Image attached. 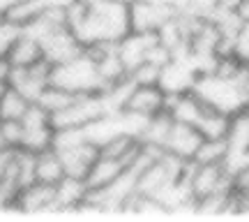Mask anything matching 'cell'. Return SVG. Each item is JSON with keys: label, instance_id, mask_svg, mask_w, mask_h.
Wrapping results in <instances>:
<instances>
[{"label": "cell", "instance_id": "obj_16", "mask_svg": "<svg viewBox=\"0 0 249 222\" xmlns=\"http://www.w3.org/2000/svg\"><path fill=\"white\" fill-rule=\"evenodd\" d=\"M9 58L14 62V67H30L37 61L44 58V46L35 35H30L26 30H21L18 37L14 40V44L9 46Z\"/></svg>", "mask_w": 249, "mask_h": 222}, {"label": "cell", "instance_id": "obj_17", "mask_svg": "<svg viewBox=\"0 0 249 222\" xmlns=\"http://www.w3.org/2000/svg\"><path fill=\"white\" fill-rule=\"evenodd\" d=\"M67 176L65 174V167H62V158L55 148H46V151L37 153L35 160V178L39 183H49V185H58L62 178Z\"/></svg>", "mask_w": 249, "mask_h": 222}, {"label": "cell", "instance_id": "obj_27", "mask_svg": "<svg viewBox=\"0 0 249 222\" xmlns=\"http://www.w3.org/2000/svg\"><path fill=\"white\" fill-rule=\"evenodd\" d=\"M235 54L249 65V23H245L235 35Z\"/></svg>", "mask_w": 249, "mask_h": 222}, {"label": "cell", "instance_id": "obj_8", "mask_svg": "<svg viewBox=\"0 0 249 222\" xmlns=\"http://www.w3.org/2000/svg\"><path fill=\"white\" fill-rule=\"evenodd\" d=\"M14 211L17 213L28 215H39V213H53L55 211V185L49 183H30V185L21 187L14 202Z\"/></svg>", "mask_w": 249, "mask_h": 222}, {"label": "cell", "instance_id": "obj_23", "mask_svg": "<svg viewBox=\"0 0 249 222\" xmlns=\"http://www.w3.org/2000/svg\"><path fill=\"white\" fill-rule=\"evenodd\" d=\"M76 98H79V95H74V93L60 88V86H55V83H49V86L42 90V95L37 98V104L44 107L49 114L53 116V114H58V111H62V109H67Z\"/></svg>", "mask_w": 249, "mask_h": 222}, {"label": "cell", "instance_id": "obj_33", "mask_svg": "<svg viewBox=\"0 0 249 222\" xmlns=\"http://www.w3.org/2000/svg\"><path fill=\"white\" fill-rule=\"evenodd\" d=\"M124 2H132V0H124Z\"/></svg>", "mask_w": 249, "mask_h": 222}, {"label": "cell", "instance_id": "obj_13", "mask_svg": "<svg viewBox=\"0 0 249 222\" xmlns=\"http://www.w3.org/2000/svg\"><path fill=\"white\" fill-rule=\"evenodd\" d=\"M60 158H62V167H65V174L70 178H79V181H86L90 167L95 164L99 155V148L95 143L83 141L76 143V146H70V148H62Z\"/></svg>", "mask_w": 249, "mask_h": 222}, {"label": "cell", "instance_id": "obj_22", "mask_svg": "<svg viewBox=\"0 0 249 222\" xmlns=\"http://www.w3.org/2000/svg\"><path fill=\"white\" fill-rule=\"evenodd\" d=\"M229 121H231V114H224V111H217V109L210 107L196 127L203 134V139H226Z\"/></svg>", "mask_w": 249, "mask_h": 222}, {"label": "cell", "instance_id": "obj_25", "mask_svg": "<svg viewBox=\"0 0 249 222\" xmlns=\"http://www.w3.org/2000/svg\"><path fill=\"white\" fill-rule=\"evenodd\" d=\"M2 130H5V139H7L9 148H21L23 146V137H26V127L21 121H2Z\"/></svg>", "mask_w": 249, "mask_h": 222}, {"label": "cell", "instance_id": "obj_19", "mask_svg": "<svg viewBox=\"0 0 249 222\" xmlns=\"http://www.w3.org/2000/svg\"><path fill=\"white\" fill-rule=\"evenodd\" d=\"M30 104L33 102L21 90H17L14 86H7L0 93V121H21L30 109Z\"/></svg>", "mask_w": 249, "mask_h": 222}, {"label": "cell", "instance_id": "obj_18", "mask_svg": "<svg viewBox=\"0 0 249 222\" xmlns=\"http://www.w3.org/2000/svg\"><path fill=\"white\" fill-rule=\"evenodd\" d=\"M49 7V0H17L12 7L5 12V21H9L17 28H28L30 23H35L37 19L44 14V9Z\"/></svg>", "mask_w": 249, "mask_h": 222}, {"label": "cell", "instance_id": "obj_30", "mask_svg": "<svg viewBox=\"0 0 249 222\" xmlns=\"http://www.w3.org/2000/svg\"><path fill=\"white\" fill-rule=\"evenodd\" d=\"M7 139H5V130H2V121H0V151H7Z\"/></svg>", "mask_w": 249, "mask_h": 222}, {"label": "cell", "instance_id": "obj_26", "mask_svg": "<svg viewBox=\"0 0 249 222\" xmlns=\"http://www.w3.org/2000/svg\"><path fill=\"white\" fill-rule=\"evenodd\" d=\"M18 33H21V28L12 26L9 21L0 23V56H7L9 54V46L14 44V40L18 37Z\"/></svg>", "mask_w": 249, "mask_h": 222}, {"label": "cell", "instance_id": "obj_3", "mask_svg": "<svg viewBox=\"0 0 249 222\" xmlns=\"http://www.w3.org/2000/svg\"><path fill=\"white\" fill-rule=\"evenodd\" d=\"M194 93L203 100L208 107L224 111V114H233L249 104V90L240 86L238 81L224 79L214 72H201L194 83Z\"/></svg>", "mask_w": 249, "mask_h": 222}, {"label": "cell", "instance_id": "obj_2", "mask_svg": "<svg viewBox=\"0 0 249 222\" xmlns=\"http://www.w3.org/2000/svg\"><path fill=\"white\" fill-rule=\"evenodd\" d=\"M51 83L70 90L74 95H88V93L104 95V90H107L104 79L99 74L97 62L92 61L86 51L79 58H74V61H67V62H62V65H53Z\"/></svg>", "mask_w": 249, "mask_h": 222}, {"label": "cell", "instance_id": "obj_20", "mask_svg": "<svg viewBox=\"0 0 249 222\" xmlns=\"http://www.w3.org/2000/svg\"><path fill=\"white\" fill-rule=\"evenodd\" d=\"M171 127H173V116L169 111H161V114L152 116L141 137V143L150 146V148H157V151H164V143L169 139Z\"/></svg>", "mask_w": 249, "mask_h": 222}, {"label": "cell", "instance_id": "obj_21", "mask_svg": "<svg viewBox=\"0 0 249 222\" xmlns=\"http://www.w3.org/2000/svg\"><path fill=\"white\" fill-rule=\"evenodd\" d=\"M229 160H231V148H229L226 139H203L192 162L196 164H229Z\"/></svg>", "mask_w": 249, "mask_h": 222}, {"label": "cell", "instance_id": "obj_10", "mask_svg": "<svg viewBox=\"0 0 249 222\" xmlns=\"http://www.w3.org/2000/svg\"><path fill=\"white\" fill-rule=\"evenodd\" d=\"M166 104H169V93L161 88L160 83H150V86H136L134 83L123 109H129V111H136V114L143 116H157L161 111H166Z\"/></svg>", "mask_w": 249, "mask_h": 222}, {"label": "cell", "instance_id": "obj_5", "mask_svg": "<svg viewBox=\"0 0 249 222\" xmlns=\"http://www.w3.org/2000/svg\"><path fill=\"white\" fill-rule=\"evenodd\" d=\"M111 114L104 102V95L99 93H88L79 95L67 109H62L58 114L51 116V123L55 130H67V127H86L92 121H97L99 116Z\"/></svg>", "mask_w": 249, "mask_h": 222}, {"label": "cell", "instance_id": "obj_28", "mask_svg": "<svg viewBox=\"0 0 249 222\" xmlns=\"http://www.w3.org/2000/svg\"><path fill=\"white\" fill-rule=\"evenodd\" d=\"M14 62L9 56H0V83L2 86H9L12 83V77H14Z\"/></svg>", "mask_w": 249, "mask_h": 222}, {"label": "cell", "instance_id": "obj_4", "mask_svg": "<svg viewBox=\"0 0 249 222\" xmlns=\"http://www.w3.org/2000/svg\"><path fill=\"white\" fill-rule=\"evenodd\" d=\"M180 14L178 0H132L129 2V30L160 35Z\"/></svg>", "mask_w": 249, "mask_h": 222}, {"label": "cell", "instance_id": "obj_1", "mask_svg": "<svg viewBox=\"0 0 249 222\" xmlns=\"http://www.w3.org/2000/svg\"><path fill=\"white\" fill-rule=\"evenodd\" d=\"M67 23L83 42V46L120 42L129 33V2L76 0L67 7Z\"/></svg>", "mask_w": 249, "mask_h": 222}, {"label": "cell", "instance_id": "obj_11", "mask_svg": "<svg viewBox=\"0 0 249 222\" xmlns=\"http://www.w3.org/2000/svg\"><path fill=\"white\" fill-rule=\"evenodd\" d=\"M201 143H203V134L198 132L196 125L173 121L169 139H166V143H164V153H171V155H176V158H180V160L192 162Z\"/></svg>", "mask_w": 249, "mask_h": 222}, {"label": "cell", "instance_id": "obj_14", "mask_svg": "<svg viewBox=\"0 0 249 222\" xmlns=\"http://www.w3.org/2000/svg\"><path fill=\"white\" fill-rule=\"evenodd\" d=\"M226 141H229V148H231L229 164L242 162L247 158V153H249V104H245L242 109L231 114Z\"/></svg>", "mask_w": 249, "mask_h": 222}, {"label": "cell", "instance_id": "obj_24", "mask_svg": "<svg viewBox=\"0 0 249 222\" xmlns=\"http://www.w3.org/2000/svg\"><path fill=\"white\" fill-rule=\"evenodd\" d=\"M161 77V67L155 65V62L145 61L141 65H136L132 72H129V79L136 83V86H150V83H160Z\"/></svg>", "mask_w": 249, "mask_h": 222}, {"label": "cell", "instance_id": "obj_7", "mask_svg": "<svg viewBox=\"0 0 249 222\" xmlns=\"http://www.w3.org/2000/svg\"><path fill=\"white\" fill-rule=\"evenodd\" d=\"M42 46H44V58L51 65H62V62H67V61H74V58H79L86 51L83 42L76 37V33L70 26L51 30L42 40Z\"/></svg>", "mask_w": 249, "mask_h": 222}, {"label": "cell", "instance_id": "obj_29", "mask_svg": "<svg viewBox=\"0 0 249 222\" xmlns=\"http://www.w3.org/2000/svg\"><path fill=\"white\" fill-rule=\"evenodd\" d=\"M233 14L240 19L242 26H245V23H249V0H240V2L235 5V9H233Z\"/></svg>", "mask_w": 249, "mask_h": 222}, {"label": "cell", "instance_id": "obj_6", "mask_svg": "<svg viewBox=\"0 0 249 222\" xmlns=\"http://www.w3.org/2000/svg\"><path fill=\"white\" fill-rule=\"evenodd\" d=\"M198 65H196L189 56H176L173 61L161 70L160 86L169 95H180V93H189L194 90V83L198 79Z\"/></svg>", "mask_w": 249, "mask_h": 222}, {"label": "cell", "instance_id": "obj_12", "mask_svg": "<svg viewBox=\"0 0 249 222\" xmlns=\"http://www.w3.org/2000/svg\"><path fill=\"white\" fill-rule=\"evenodd\" d=\"M155 42H157V35H150V33H132V30L118 42V56H120L127 74L136 65L148 61V54H150Z\"/></svg>", "mask_w": 249, "mask_h": 222}, {"label": "cell", "instance_id": "obj_32", "mask_svg": "<svg viewBox=\"0 0 249 222\" xmlns=\"http://www.w3.org/2000/svg\"><path fill=\"white\" fill-rule=\"evenodd\" d=\"M245 160H247V162H249V153H247V158H245Z\"/></svg>", "mask_w": 249, "mask_h": 222}, {"label": "cell", "instance_id": "obj_15", "mask_svg": "<svg viewBox=\"0 0 249 222\" xmlns=\"http://www.w3.org/2000/svg\"><path fill=\"white\" fill-rule=\"evenodd\" d=\"M129 171V162L113 158V155H104L99 153L95 164L90 167L88 176H86V185L88 187H108L113 185L116 181L124 176Z\"/></svg>", "mask_w": 249, "mask_h": 222}, {"label": "cell", "instance_id": "obj_31", "mask_svg": "<svg viewBox=\"0 0 249 222\" xmlns=\"http://www.w3.org/2000/svg\"><path fill=\"white\" fill-rule=\"evenodd\" d=\"M0 23H5V12L0 9Z\"/></svg>", "mask_w": 249, "mask_h": 222}, {"label": "cell", "instance_id": "obj_9", "mask_svg": "<svg viewBox=\"0 0 249 222\" xmlns=\"http://www.w3.org/2000/svg\"><path fill=\"white\" fill-rule=\"evenodd\" d=\"M51 72H53V65L46 58H42L35 65H30V67H17L9 86L21 90L30 102H37V98L42 95V90L51 83Z\"/></svg>", "mask_w": 249, "mask_h": 222}]
</instances>
